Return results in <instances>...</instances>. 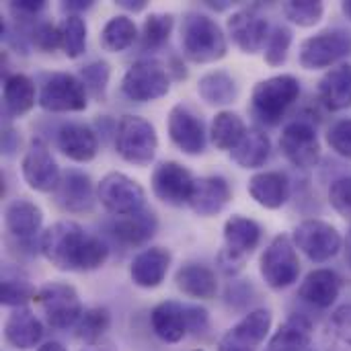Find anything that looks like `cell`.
Returning <instances> with one entry per match:
<instances>
[{
    "label": "cell",
    "mask_w": 351,
    "mask_h": 351,
    "mask_svg": "<svg viewBox=\"0 0 351 351\" xmlns=\"http://www.w3.org/2000/svg\"><path fill=\"white\" fill-rule=\"evenodd\" d=\"M167 70H169V74L173 72L177 80H183V78H187V70H185V66H183V64H179V60H173V66H171V68L167 66Z\"/></svg>",
    "instance_id": "obj_53"
},
{
    "label": "cell",
    "mask_w": 351,
    "mask_h": 351,
    "mask_svg": "<svg viewBox=\"0 0 351 351\" xmlns=\"http://www.w3.org/2000/svg\"><path fill=\"white\" fill-rule=\"evenodd\" d=\"M183 56L195 64H212L226 56L228 41L222 27L208 14L189 10L181 19Z\"/></svg>",
    "instance_id": "obj_2"
},
{
    "label": "cell",
    "mask_w": 351,
    "mask_h": 351,
    "mask_svg": "<svg viewBox=\"0 0 351 351\" xmlns=\"http://www.w3.org/2000/svg\"><path fill=\"white\" fill-rule=\"evenodd\" d=\"M187 327L193 333H204L208 329V311L202 306H185Z\"/></svg>",
    "instance_id": "obj_49"
},
{
    "label": "cell",
    "mask_w": 351,
    "mask_h": 351,
    "mask_svg": "<svg viewBox=\"0 0 351 351\" xmlns=\"http://www.w3.org/2000/svg\"><path fill=\"white\" fill-rule=\"evenodd\" d=\"M197 95L202 101L214 107L230 105L239 97V84L226 70H212L197 82Z\"/></svg>",
    "instance_id": "obj_34"
},
{
    "label": "cell",
    "mask_w": 351,
    "mask_h": 351,
    "mask_svg": "<svg viewBox=\"0 0 351 351\" xmlns=\"http://www.w3.org/2000/svg\"><path fill=\"white\" fill-rule=\"evenodd\" d=\"M115 150L125 162L140 169L148 167L158 150L154 125L140 115H123L115 130Z\"/></svg>",
    "instance_id": "obj_5"
},
{
    "label": "cell",
    "mask_w": 351,
    "mask_h": 351,
    "mask_svg": "<svg viewBox=\"0 0 351 351\" xmlns=\"http://www.w3.org/2000/svg\"><path fill=\"white\" fill-rule=\"evenodd\" d=\"M62 33V49L68 58H80L86 51V21L82 14H66L60 23Z\"/></svg>",
    "instance_id": "obj_40"
},
{
    "label": "cell",
    "mask_w": 351,
    "mask_h": 351,
    "mask_svg": "<svg viewBox=\"0 0 351 351\" xmlns=\"http://www.w3.org/2000/svg\"><path fill=\"white\" fill-rule=\"evenodd\" d=\"M280 150L298 169H315L321 160V142L313 123L290 121L280 136Z\"/></svg>",
    "instance_id": "obj_13"
},
{
    "label": "cell",
    "mask_w": 351,
    "mask_h": 351,
    "mask_svg": "<svg viewBox=\"0 0 351 351\" xmlns=\"http://www.w3.org/2000/svg\"><path fill=\"white\" fill-rule=\"evenodd\" d=\"M175 16L171 12H152L146 16L142 25V49L144 51H154L162 47L173 31Z\"/></svg>",
    "instance_id": "obj_41"
},
{
    "label": "cell",
    "mask_w": 351,
    "mask_h": 351,
    "mask_svg": "<svg viewBox=\"0 0 351 351\" xmlns=\"http://www.w3.org/2000/svg\"><path fill=\"white\" fill-rule=\"evenodd\" d=\"M259 271L263 282L271 290H286L298 282L300 259L296 253V245L288 234H278L269 243V247L261 255Z\"/></svg>",
    "instance_id": "obj_8"
},
{
    "label": "cell",
    "mask_w": 351,
    "mask_h": 351,
    "mask_svg": "<svg viewBox=\"0 0 351 351\" xmlns=\"http://www.w3.org/2000/svg\"><path fill=\"white\" fill-rule=\"evenodd\" d=\"M35 302L39 304L45 321L51 329L66 331L76 327L78 319L82 317V302L74 286L64 282H47L37 290Z\"/></svg>",
    "instance_id": "obj_7"
},
{
    "label": "cell",
    "mask_w": 351,
    "mask_h": 351,
    "mask_svg": "<svg viewBox=\"0 0 351 351\" xmlns=\"http://www.w3.org/2000/svg\"><path fill=\"white\" fill-rule=\"evenodd\" d=\"M261 243V226L247 216H230L224 224V247L216 263L224 276H237L245 269L249 257Z\"/></svg>",
    "instance_id": "obj_4"
},
{
    "label": "cell",
    "mask_w": 351,
    "mask_h": 351,
    "mask_svg": "<svg viewBox=\"0 0 351 351\" xmlns=\"http://www.w3.org/2000/svg\"><path fill=\"white\" fill-rule=\"evenodd\" d=\"M37 351H68L62 343H58V341H47V343H43L41 348H37Z\"/></svg>",
    "instance_id": "obj_54"
},
{
    "label": "cell",
    "mask_w": 351,
    "mask_h": 351,
    "mask_svg": "<svg viewBox=\"0 0 351 351\" xmlns=\"http://www.w3.org/2000/svg\"><path fill=\"white\" fill-rule=\"evenodd\" d=\"M247 125L243 121V117L239 113L232 111H220L216 113L212 128H210V138L212 144L218 150H234L239 146V142L243 140V136L247 134Z\"/></svg>",
    "instance_id": "obj_35"
},
{
    "label": "cell",
    "mask_w": 351,
    "mask_h": 351,
    "mask_svg": "<svg viewBox=\"0 0 351 351\" xmlns=\"http://www.w3.org/2000/svg\"><path fill=\"white\" fill-rule=\"evenodd\" d=\"M58 148L74 162H90L99 152V140L93 128L84 123H64L58 132Z\"/></svg>",
    "instance_id": "obj_23"
},
{
    "label": "cell",
    "mask_w": 351,
    "mask_h": 351,
    "mask_svg": "<svg viewBox=\"0 0 351 351\" xmlns=\"http://www.w3.org/2000/svg\"><path fill=\"white\" fill-rule=\"evenodd\" d=\"M271 152L269 136L257 128H249L239 146L230 152V158L241 169H259L267 162Z\"/></svg>",
    "instance_id": "obj_33"
},
{
    "label": "cell",
    "mask_w": 351,
    "mask_h": 351,
    "mask_svg": "<svg viewBox=\"0 0 351 351\" xmlns=\"http://www.w3.org/2000/svg\"><path fill=\"white\" fill-rule=\"evenodd\" d=\"M193 185H195V179L191 171L175 160L160 162L152 171V179H150V187L156 199L175 208L189 204Z\"/></svg>",
    "instance_id": "obj_14"
},
{
    "label": "cell",
    "mask_w": 351,
    "mask_h": 351,
    "mask_svg": "<svg viewBox=\"0 0 351 351\" xmlns=\"http://www.w3.org/2000/svg\"><path fill=\"white\" fill-rule=\"evenodd\" d=\"M300 97V82L292 74H278L259 80L251 93L253 115L267 125H276Z\"/></svg>",
    "instance_id": "obj_3"
},
{
    "label": "cell",
    "mask_w": 351,
    "mask_h": 351,
    "mask_svg": "<svg viewBox=\"0 0 351 351\" xmlns=\"http://www.w3.org/2000/svg\"><path fill=\"white\" fill-rule=\"evenodd\" d=\"M37 290L29 284L27 276H23L16 269H4L2 271V284H0V302L10 308H23L27 302L35 300Z\"/></svg>",
    "instance_id": "obj_38"
},
{
    "label": "cell",
    "mask_w": 351,
    "mask_h": 351,
    "mask_svg": "<svg viewBox=\"0 0 351 351\" xmlns=\"http://www.w3.org/2000/svg\"><path fill=\"white\" fill-rule=\"evenodd\" d=\"M97 199L109 214L117 218L146 210L144 187L123 173H107L97 185Z\"/></svg>",
    "instance_id": "obj_10"
},
{
    "label": "cell",
    "mask_w": 351,
    "mask_h": 351,
    "mask_svg": "<svg viewBox=\"0 0 351 351\" xmlns=\"http://www.w3.org/2000/svg\"><path fill=\"white\" fill-rule=\"evenodd\" d=\"M292 241L313 263H325L333 259L343 245L339 230L323 220H304L294 228Z\"/></svg>",
    "instance_id": "obj_12"
},
{
    "label": "cell",
    "mask_w": 351,
    "mask_h": 351,
    "mask_svg": "<svg viewBox=\"0 0 351 351\" xmlns=\"http://www.w3.org/2000/svg\"><path fill=\"white\" fill-rule=\"evenodd\" d=\"M327 144L339 156L351 158V119H339L327 132Z\"/></svg>",
    "instance_id": "obj_47"
},
{
    "label": "cell",
    "mask_w": 351,
    "mask_h": 351,
    "mask_svg": "<svg viewBox=\"0 0 351 351\" xmlns=\"http://www.w3.org/2000/svg\"><path fill=\"white\" fill-rule=\"evenodd\" d=\"M93 6V0H68L62 2V10H66L68 14H80L84 10H88Z\"/></svg>",
    "instance_id": "obj_51"
},
{
    "label": "cell",
    "mask_w": 351,
    "mask_h": 351,
    "mask_svg": "<svg viewBox=\"0 0 351 351\" xmlns=\"http://www.w3.org/2000/svg\"><path fill=\"white\" fill-rule=\"evenodd\" d=\"M329 202L339 216L351 220V177L333 181V185L329 187Z\"/></svg>",
    "instance_id": "obj_46"
},
{
    "label": "cell",
    "mask_w": 351,
    "mask_h": 351,
    "mask_svg": "<svg viewBox=\"0 0 351 351\" xmlns=\"http://www.w3.org/2000/svg\"><path fill=\"white\" fill-rule=\"evenodd\" d=\"M325 351H351V304L339 306L323 331Z\"/></svg>",
    "instance_id": "obj_39"
},
{
    "label": "cell",
    "mask_w": 351,
    "mask_h": 351,
    "mask_svg": "<svg viewBox=\"0 0 351 351\" xmlns=\"http://www.w3.org/2000/svg\"><path fill=\"white\" fill-rule=\"evenodd\" d=\"M23 179L25 183L39 193H56L60 181H62V171L51 156L49 148L41 140H33L23 156L21 162Z\"/></svg>",
    "instance_id": "obj_16"
},
{
    "label": "cell",
    "mask_w": 351,
    "mask_h": 351,
    "mask_svg": "<svg viewBox=\"0 0 351 351\" xmlns=\"http://www.w3.org/2000/svg\"><path fill=\"white\" fill-rule=\"evenodd\" d=\"M37 103L49 113H78L88 107V93L78 76L53 72L43 82Z\"/></svg>",
    "instance_id": "obj_11"
},
{
    "label": "cell",
    "mask_w": 351,
    "mask_h": 351,
    "mask_svg": "<svg viewBox=\"0 0 351 351\" xmlns=\"http://www.w3.org/2000/svg\"><path fill=\"white\" fill-rule=\"evenodd\" d=\"M311 351H313V350H311Z\"/></svg>",
    "instance_id": "obj_57"
},
{
    "label": "cell",
    "mask_w": 351,
    "mask_h": 351,
    "mask_svg": "<svg viewBox=\"0 0 351 351\" xmlns=\"http://www.w3.org/2000/svg\"><path fill=\"white\" fill-rule=\"evenodd\" d=\"M171 90V74L169 70L152 58L134 62L123 78H121V93L136 103H148L167 97Z\"/></svg>",
    "instance_id": "obj_6"
},
{
    "label": "cell",
    "mask_w": 351,
    "mask_h": 351,
    "mask_svg": "<svg viewBox=\"0 0 351 351\" xmlns=\"http://www.w3.org/2000/svg\"><path fill=\"white\" fill-rule=\"evenodd\" d=\"M226 29H228L230 39L243 53L261 51L271 33L267 19L259 14L257 8H245V10L232 12L226 21Z\"/></svg>",
    "instance_id": "obj_18"
},
{
    "label": "cell",
    "mask_w": 351,
    "mask_h": 351,
    "mask_svg": "<svg viewBox=\"0 0 351 351\" xmlns=\"http://www.w3.org/2000/svg\"><path fill=\"white\" fill-rule=\"evenodd\" d=\"M150 325L154 335L165 343H179L189 331L185 306L175 300L156 304L150 313Z\"/></svg>",
    "instance_id": "obj_28"
},
{
    "label": "cell",
    "mask_w": 351,
    "mask_h": 351,
    "mask_svg": "<svg viewBox=\"0 0 351 351\" xmlns=\"http://www.w3.org/2000/svg\"><path fill=\"white\" fill-rule=\"evenodd\" d=\"M78 78L82 80L88 97L103 103L105 97H107V86H109V78H111V66L105 60H95V62L80 68Z\"/></svg>",
    "instance_id": "obj_42"
},
{
    "label": "cell",
    "mask_w": 351,
    "mask_h": 351,
    "mask_svg": "<svg viewBox=\"0 0 351 351\" xmlns=\"http://www.w3.org/2000/svg\"><path fill=\"white\" fill-rule=\"evenodd\" d=\"M171 267V253L162 247H150L138 253L130 265V278L138 288L152 290L158 288Z\"/></svg>",
    "instance_id": "obj_22"
},
{
    "label": "cell",
    "mask_w": 351,
    "mask_h": 351,
    "mask_svg": "<svg viewBox=\"0 0 351 351\" xmlns=\"http://www.w3.org/2000/svg\"><path fill=\"white\" fill-rule=\"evenodd\" d=\"M292 45V31L286 25H276L269 33V39L265 43V62L271 68H278L286 64L288 53Z\"/></svg>",
    "instance_id": "obj_44"
},
{
    "label": "cell",
    "mask_w": 351,
    "mask_h": 351,
    "mask_svg": "<svg viewBox=\"0 0 351 351\" xmlns=\"http://www.w3.org/2000/svg\"><path fill=\"white\" fill-rule=\"evenodd\" d=\"M313 325L304 317H292L274 333L267 351H311Z\"/></svg>",
    "instance_id": "obj_32"
},
{
    "label": "cell",
    "mask_w": 351,
    "mask_h": 351,
    "mask_svg": "<svg viewBox=\"0 0 351 351\" xmlns=\"http://www.w3.org/2000/svg\"><path fill=\"white\" fill-rule=\"evenodd\" d=\"M53 197L56 204L68 214H88L93 212L95 202H99L90 177L76 169H68L66 173H62V181Z\"/></svg>",
    "instance_id": "obj_19"
},
{
    "label": "cell",
    "mask_w": 351,
    "mask_h": 351,
    "mask_svg": "<svg viewBox=\"0 0 351 351\" xmlns=\"http://www.w3.org/2000/svg\"><path fill=\"white\" fill-rule=\"evenodd\" d=\"M117 6H121L130 12H140L146 8V0H117Z\"/></svg>",
    "instance_id": "obj_52"
},
{
    "label": "cell",
    "mask_w": 351,
    "mask_h": 351,
    "mask_svg": "<svg viewBox=\"0 0 351 351\" xmlns=\"http://www.w3.org/2000/svg\"><path fill=\"white\" fill-rule=\"evenodd\" d=\"M271 311L257 308L245 315L232 329H228L220 341L218 351H257L271 331Z\"/></svg>",
    "instance_id": "obj_17"
},
{
    "label": "cell",
    "mask_w": 351,
    "mask_h": 351,
    "mask_svg": "<svg viewBox=\"0 0 351 351\" xmlns=\"http://www.w3.org/2000/svg\"><path fill=\"white\" fill-rule=\"evenodd\" d=\"M230 199H232V189L228 181L220 175H208V177L195 179L187 206L191 208L193 214L202 218H212L220 214L228 206Z\"/></svg>",
    "instance_id": "obj_21"
},
{
    "label": "cell",
    "mask_w": 351,
    "mask_h": 351,
    "mask_svg": "<svg viewBox=\"0 0 351 351\" xmlns=\"http://www.w3.org/2000/svg\"><path fill=\"white\" fill-rule=\"evenodd\" d=\"M197 351H199V350H197Z\"/></svg>",
    "instance_id": "obj_58"
},
{
    "label": "cell",
    "mask_w": 351,
    "mask_h": 351,
    "mask_svg": "<svg viewBox=\"0 0 351 351\" xmlns=\"http://www.w3.org/2000/svg\"><path fill=\"white\" fill-rule=\"evenodd\" d=\"M84 351H113V350H109V348H99V346H95V348H88V350H84Z\"/></svg>",
    "instance_id": "obj_56"
},
{
    "label": "cell",
    "mask_w": 351,
    "mask_h": 351,
    "mask_svg": "<svg viewBox=\"0 0 351 351\" xmlns=\"http://www.w3.org/2000/svg\"><path fill=\"white\" fill-rule=\"evenodd\" d=\"M111 327V315L107 308L95 306L82 313V317L78 319L76 327H74V337L86 346V348H95L101 343V339L105 337V333Z\"/></svg>",
    "instance_id": "obj_37"
},
{
    "label": "cell",
    "mask_w": 351,
    "mask_h": 351,
    "mask_svg": "<svg viewBox=\"0 0 351 351\" xmlns=\"http://www.w3.org/2000/svg\"><path fill=\"white\" fill-rule=\"evenodd\" d=\"M351 56V31L325 29L300 43L298 62L304 70H323Z\"/></svg>",
    "instance_id": "obj_9"
},
{
    "label": "cell",
    "mask_w": 351,
    "mask_h": 351,
    "mask_svg": "<svg viewBox=\"0 0 351 351\" xmlns=\"http://www.w3.org/2000/svg\"><path fill=\"white\" fill-rule=\"evenodd\" d=\"M341 292V278L331 269L311 271L298 288L300 300L315 308H329L335 304Z\"/></svg>",
    "instance_id": "obj_27"
},
{
    "label": "cell",
    "mask_w": 351,
    "mask_h": 351,
    "mask_svg": "<svg viewBox=\"0 0 351 351\" xmlns=\"http://www.w3.org/2000/svg\"><path fill=\"white\" fill-rule=\"evenodd\" d=\"M39 251L60 271H95L109 257L107 243L72 220H60L41 232Z\"/></svg>",
    "instance_id": "obj_1"
},
{
    "label": "cell",
    "mask_w": 351,
    "mask_h": 351,
    "mask_svg": "<svg viewBox=\"0 0 351 351\" xmlns=\"http://www.w3.org/2000/svg\"><path fill=\"white\" fill-rule=\"evenodd\" d=\"M282 12L298 27H315L325 14V4L319 0H288L282 4Z\"/></svg>",
    "instance_id": "obj_43"
},
{
    "label": "cell",
    "mask_w": 351,
    "mask_h": 351,
    "mask_svg": "<svg viewBox=\"0 0 351 351\" xmlns=\"http://www.w3.org/2000/svg\"><path fill=\"white\" fill-rule=\"evenodd\" d=\"M99 39H101V45L107 51H113V53L125 51L138 39V27L128 14H115L101 29Z\"/></svg>",
    "instance_id": "obj_36"
},
{
    "label": "cell",
    "mask_w": 351,
    "mask_h": 351,
    "mask_svg": "<svg viewBox=\"0 0 351 351\" xmlns=\"http://www.w3.org/2000/svg\"><path fill=\"white\" fill-rule=\"evenodd\" d=\"M158 228V220H156V214L152 210H142L138 214H132V216H123V218H117L113 224H111V234L115 237V241H119L121 245H128V247H140L144 243H148L154 232Z\"/></svg>",
    "instance_id": "obj_29"
},
{
    "label": "cell",
    "mask_w": 351,
    "mask_h": 351,
    "mask_svg": "<svg viewBox=\"0 0 351 351\" xmlns=\"http://www.w3.org/2000/svg\"><path fill=\"white\" fill-rule=\"evenodd\" d=\"M341 10H343V14L351 19V0H346L343 4H341Z\"/></svg>",
    "instance_id": "obj_55"
},
{
    "label": "cell",
    "mask_w": 351,
    "mask_h": 351,
    "mask_svg": "<svg viewBox=\"0 0 351 351\" xmlns=\"http://www.w3.org/2000/svg\"><path fill=\"white\" fill-rule=\"evenodd\" d=\"M41 337H43V325L35 317V313L29 311L27 306L12 308V313L8 315V319L4 323L6 343L14 350L27 351L37 348Z\"/></svg>",
    "instance_id": "obj_25"
},
{
    "label": "cell",
    "mask_w": 351,
    "mask_h": 351,
    "mask_svg": "<svg viewBox=\"0 0 351 351\" xmlns=\"http://www.w3.org/2000/svg\"><path fill=\"white\" fill-rule=\"evenodd\" d=\"M19 142H21L19 134H16L14 130L6 128L4 134H2V150H4V154H12V152L16 150Z\"/></svg>",
    "instance_id": "obj_50"
},
{
    "label": "cell",
    "mask_w": 351,
    "mask_h": 351,
    "mask_svg": "<svg viewBox=\"0 0 351 351\" xmlns=\"http://www.w3.org/2000/svg\"><path fill=\"white\" fill-rule=\"evenodd\" d=\"M290 179L282 171H263L249 179V195L265 210H278L290 199Z\"/></svg>",
    "instance_id": "obj_24"
},
{
    "label": "cell",
    "mask_w": 351,
    "mask_h": 351,
    "mask_svg": "<svg viewBox=\"0 0 351 351\" xmlns=\"http://www.w3.org/2000/svg\"><path fill=\"white\" fill-rule=\"evenodd\" d=\"M319 99L329 111L351 107V66L339 64L331 68L319 82Z\"/></svg>",
    "instance_id": "obj_31"
},
{
    "label": "cell",
    "mask_w": 351,
    "mask_h": 351,
    "mask_svg": "<svg viewBox=\"0 0 351 351\" xmlns=\"http://www.w3.org/2000/svg\"><path fill=\"white\" fill-rule=\"evenodd\" d=\"M43 212L33 202L19 197L12 199L4 210V228L12 241L25 247H33V239L41 230Z\"/></svg>",
    "instance_id": "obj_20"
},
{
    "label": "cell",
    "mask_w": 351,
    "mask_h": 351,
    "mask_svg": "<svg viewBox=\"0 0 351 351\" xmlns=\"http://www.w3.org/2000/svg\"><path fill=\"white\" fill-rule=\"evenodd\" d=\"M169 138L171 142L189 156H199L206 152L208 146V134L202 117L189 109L187 105L179 103L171 109L169 121H167Z\"/></svg>",
    "instance_id": "obj_15"
},
{
    "label": "cell",
    "mask_w": 351,
    "mask_h": 351,
    "mask_svg": "<svg viewBox=\"0 0 351 351\" xmlns=\"http://www.w3.org/2000/svg\"><path fill=\"white\" fill-rule=\"evenodd\" d=\"M175 284L179 292L197 300H212L218 294L216 274L202 263H187L179 267L175 274Z\"/></svg>",
    "instance_id": "obj_30"
},
{
    "label": "cell",
    "mask_w": 351,
    "mask_h": 351,
    "mask_svg": "<svg viewBox=\"0 0 351 351\" xmlns=\"http://www.w3.org/2000/svg\"><path fill=\"white\" fill-rule=\"evenodd\" d=\"M31 43L43 51V53H53L58 47H62V33H60V25L53 23H37L31 29Z\"/></svg>",
    "instance_id": "obj_45"
},
{
    "label": "cell",
    "mask_w": 351,
    "mask_h": 351,
    "mask_svg": "<svg viewBox=\"0 0 351 351\" xmlns=\"http://www.w3.org/2000/svg\"><path fill=\"white\" fill-rule=\"evenodd\" d=\"M43 8H45V2L43 0H14V2L8 4V10H10V14L16 21H31Z\"/></svg>",
    "instance_id": "obj_48"
},
{
    "label": "cell",
    "mask_w": 351,
    "mask_h": 351,
    "mask_svg": "<svg viewBox=\"0 0 351 351\" xmlns=\"http://www.w3.org/2000/svg\"><path fill=\"white\" fill-rule=\"evenodd\" d=\"M35 101H39L35 82L21 72L8 74L2 84V109L8 119H16L27 115L33 107Z\"/></svg>",
    "instance_id": "obj_26"
}]
</instances>
